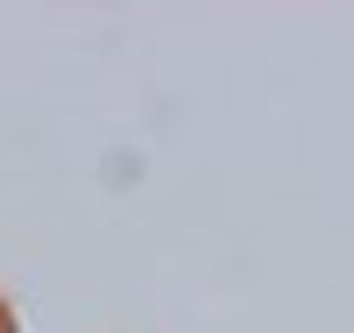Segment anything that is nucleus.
Masks as SVG:
<instances>
[{
  "mask_svg": "<svg viewBox=\"0 0 354 333\" xmlns=\"http://www.w3.org/2000/svg\"><path fill=\"white\" fill-rule=\"evenodd\" d=\"M0 333H28V312H21L15 284H0Z\"/></svg>",
  "mask_w": 354,
  "mask_h": 333,
  "instance_id": "nucleus-1",
  "label": "nucleus"
}]
</instances>
